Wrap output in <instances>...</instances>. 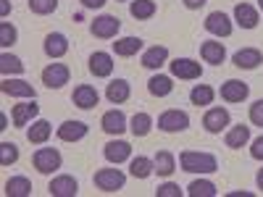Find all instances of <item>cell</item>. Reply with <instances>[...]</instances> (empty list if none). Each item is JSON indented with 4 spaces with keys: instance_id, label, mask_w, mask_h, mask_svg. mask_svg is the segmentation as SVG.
I'll list each match as a JSON object with an SVG mask.
<instances>
[{
    "instance_id": "cell-1",
    "label": "cell",
    "mask_w": 263,
    "mask_h": 197,
    "mask_svg": "<svg viewBox=\"0 0 263 197\" xmlns=\"http://www.w3.org/2000/svg\"><path fill=\"white\" fill-rule=\"evenodd\" d=\"M179 166H182V171H190V173H213V171H218L216 155L200 152V150H184L179 155Z\"/></svg>"
},
{
    "instance_id": "cell-2",
    "label": "cell",
    "mask_w": 263,
    "mask_h": 197,
    "mask_svg": "<svg viewBox=\"0 0 263 197\" xmlns=\"http://www.w3.org/2000/svg\"><path fill=\"white\" fill-rule=\"evenodd\" d=\"M90 32L98 40H116V34L121 32V18L111 16V13H103L90 24Z\"/></svg>"
},
{
    "instance_id": "cell-3",
    "label": "cell",
    "mask_w": 263,
    "mask_h": 197,
    "mask_svg": "<svg viewBox=\"0 0 263 197\" xmlns=\"http://www.w3.org/2000/svg\"><path fill=\"white\" fill-rule=\"evenodd\" d=\"M32 163H34V168L40 171V173H55L58 168H61V163H63V155L55 150V147H40L37 152H34V158H32Z\"/></svg>"
},
{
    "instance_id": "cell-4",
    "label": "cell",
    "mask_w": 263,
    "mask_h": 197,
    "mask_svg": "<svg viewBox=\"0 0 263 197\" xmlns=\"http://www.w3.org/2000/svg\"><path fill=\"white\" fill-rule=\"evenodd\" d=\"M124 184H126V176H124V171H119V168H100V171H95V187L108 192V194L124 189Z\"/></svg>"
},
{
    "instance_id": "cell-5",
    "label": "cell",
    "mask_w": 263,
    "mask_h": 197,
    "mask_svg": "<svg viewBox=\"0 0 263 197\" xmlns=\"http://www.w3.org/2000/svg\"><path fill=\"white\" fill-rule=\"evenodd\" d=\"M190 126V116L179 108H171V111H163L158 116V129L166 131V134H177V131H184Z\"/></svg>"
},
{
    "instance_id": "cell-6",
    "label": "cell",
    "mask_w": 263,
    "mask_h": 197,
    "mask_svg": "<svg viewBox=\"0 0 263 197\" xmlns=\"http://www.w3.org/2000/svg\"><path fill=\"white\" fill-rule=\"evenodd\" d=\"M69 79H71V71L66 63H48L42 69V84L48 90H61L63 84H69Z\"/></svg>"
},
{
    "instance_id": "cell-7",
    "label": "cell",
    "mask_w": 263,
    "mask_h": 197,
    "mask_svg": "<svg viewBox=\"0 0 263 197\" xmlns=\"http://www.w3.org/2000/svg\"><path fill=\"white\" fill-rule=\"evenodd\" d=\"M168 66H171V76H177V79L192 82V79H200L203 76V66L197 63V61H192V58H174Z\"/></svg>"
},
{
    "instance_id": "cell-8",
    "label": "cell",
    "mask_w": 263,
    "mask_h": 197,
    "mask_svg": "<svg viewBox=\"0 0 263 197\" xmlns=\"http://www.w3.org/2000/svg\"><path fill=\"white\" fill-rule=\"evenodd\" d=\"M232 116L227 108H208L205 116H203V129L208 131V134H221V131L229 126Z\"/></svg>"
},
{
    "instance_id": "cell-9",
    "label": "cell",
    "mask_w": 263,
    "mask_h": 197,
    "mask_svg": "<svg viewBox=\"0 0 263 197\" xmlns=\"http://www.w3.org/2000/svg\"><path fill=\"white\" fill-rule=\"evenodd\" d=\"M0 92L3 95H11V97H27V100H34L37 92H34V87L24 79H3L0 82Z\"/></svg>"
},
{
    "instance_id": "cell-10",
    "label": "cell",
    "mask_w": 263,
    "mask_h": 197,
    "mask_svg": "<svg viewBox=\"0 0 263 197\" xmlns=\"http://www.w3.org/2000/svg\"><path fill=\"white\" fill-rule=\"evenodd\" d=\"M248 95H250V87L242 79H227L221 84V100L227 103H242L248 100Z\"/></svg>"
},
{
    "instance_id": "cell-11",
    "label": "cell",
    "mask_w": 263,
    "mask_h": 197,
    "mask_svg": "<svg viewBox=\"0 0 263 197\" xmlns=\"http://www.w3.org/2000/svg\"><path fill=\"white\" fill-rule=\"evenodd\" d=\"M48 192L53 197H77L79 194V182L74 176H69V173H61V176H55L50 182Z\"/></svg>"
},
{
    "instance_id": "cell-12",
    "label": "cell",
    "mask_w": 263,
    "mask_h": 197,
    "mask_svg": "<svg viewBox=\"0 0 263 197\" xmlns=\"http://www.w3.org/2000/svg\"><path fill=\"white\" fill-rule=\"evenodd\" d=\"M114 66H116V63H114V55H111V53L98 50V53L90 55V74L98 76V79L111 76V74H114Z\"/></svg>"
},
{
    "instance_id": "cell-13",
    "label": "cell",
    "mask_w": 263,
    "mask_h": 197,
    "mask_svg": "<svg viewBox=\"0 0 263 197\" xmlns=\"http://www.w3.org/2000/svg\"><path fill=\"white\" fill-rule=\"evenodd\" d=\"M87 131H90V126L84 121H63L55 134H58L61 142H79V140L87 137Z\"/></svg>"
},
{
    "instance_id": "cell-14",
    "label": "cell",
    "mask_w": 263,
    "mask_h": 197,
    "mask_svg": "<svg viewBox=\"0 0 263 197\" xmlns=\"http://www.w3.org/2000/svg\"><path fill=\"white\" fill-rule=\"evenodd\" d=\"M205 29L216 37H229L232 34V18L224 11H213L205 16Z\"/></svg>"
},
{
    "instance_id": "cell-15",
    "label": "cell",
    "mask_w": 263,
    "mask_h": 197,
    "mask_svg": "<svg viewBox=\"0 0 263 197\" xmlns=\"http://www.w3.org/2000/svg\"><path fill=\"white\" fill-rule=\"evenodd\" d=\"M100 126H103L105 134H116V137H119V134H124V131L129 129V126H126V116H124V111H119V108H114V111L103 113Z\"/></svg>"
},
{
    "instance_id": "cell-16",
    "label": "cell",
    "mask_w": 263,
    "mask_h": 197,
    "mask_svg": "<svg viewBox=\"0 0 263 197\" xmlns=\"http://www.w3.org/2000/svg\"><path fill=\"white\" fill-rule=\"evenodd\" d=\"M103 155H105L108 163H116L119 166V163H124V161L132 158V145L124 142V140H114V142H108L103 147Z\"/></svg>"
},
{
    "instance_id": "cell-17",
    "label": "cell",
    "mask_w": 263,
    "mask_h": 197,
    "mask_svg": "<svg viewBox=\"0 0 263 197\" xmlns=\"http://www.w3.org/2000/svg\"><path fill=\"white\" fill-rule=\"evenodd\" d=\"M71 100H74L77 108H82V111H90V108L98 105L100 95H98V90H95L92 84H79L77 90H74V95H71Z\"/></svg>"
},
{
    "instance_id": "cell-18",
    "label": "cell",
    "mask_w": 263,
    "mask_h": 197,
    "mask_svg": "<svg viewBox=\"0 0 263 197\" xmlns=\"http://www.w3.org/2000/svg\"><path fill=\"white\" fill-rule=\"evenodd\" d=\"M232 63L237 66V69L250 71V69H258V66L263 63V53H260L258 48H242V50H237V53H234Z\"/></svg>"
},
{
    "instance_id": "cell-19",
    "label": "cell",
    "mask_w": 263,
    "mask_h": 197,
    "mask_svg": "<svg viewBox=\"0 0 263 197\" xmlns=\"http://www.w3.org/2000/svg\"><path fill=\"white\" fill-rule=\"evenodd\" d=\"M200 55L205 63L211 66H221L227 61V48H224V42H216V40H205L203 45H200Z\"/></svg>"
},
{
    "instance_id": "cell-20",
    "label": "cell",
    "mask_w": 263,
    "mask_h": 197,
    "mask_svg": "<svg viewBox=\"0 0 263 197\" xmlns=\"http://www.w3.org/2000/svg\"><path fill=\"white\" fill-rule=\"evenodd\" d=\"M37 113H40V105H37L34 100L13 105V126H18V129L29 126V121H34V119H37Z\"/></svg>"
},
{
    "instance_id": "cell-21",
    "label": "cell",
    "mask_w": 263,
    "mask_h": 197,
    "mask_svg": "<svg viewBox=\"0 0 263 197\" xmlns=\"http://www.w3.org/2000/svg\"><path fill=\"white\" fill-rule=\"evenodd\" d=\"M234 21H237L242 29H255L258 21H260L258 8H253L250 3H237V6H234Z\"/></svg>"
},
{
    "instance_id": "cell-22",
    "label": "cell",
    "mask_w": 263,
    "mask_h": 197,
    "mask_svg": "<svg viewBox=\"0 0 263 197\" xmlns=\"http://www.w3.org/2000/svg\"><path fill=\"white\" fill-rule=\"evenodd\" d=\"M66 53H69V40H66V34L50 32L45 37V55L48 58H63Z\"/></svg>"
},
{
    "instance_id": "cell-23",
    "label": "cell",
    "mask_w": 263,
    "mask_h": 197,
    "mask_svg": "<svg viewBox=\"0 0 263 197\" xmlns=\"http://www.w3.org/2000/svg\"><path fill=\"white\" fill-rule=\"evenodd\" d=\"M50 134H53V126H50V121H45V119L32 121V126L27 129V140H29L32 145H45V142L50 140Z\"/></svg>"
},
{
    "instance_id": "cell-24",
    "label": "cell",
    "mask_w": 263,
    "mask_h": 197,
    "mask_svg": "<svg viewBox=\"0 0 263 197\" xmlns=\"http://www.w3.org/2000/svg\"><path fill=\"white\" fill-rule=\"evenodd\" d=\"M129 95H132V87H129V82H126V79H114L111 84H108V90H105L108 103H114V105L126 103V100H129Z\"/></svg>"
},
{
    "instance_id": "cell-25",
    "label": "cell",
    "mask_w": 263,
    "mask_h": 197,
    "mask_svg": "<svg viewBox=\"0 0 263 197\" xmlns=\"http://www.w3.org/2000/svg\"><path fill=\"white\" fill-rule=\"evenodd\" d=\"M168 61V48L166 45H153L142 53V66L145 69H161V66Z\"/></svg>"
},
{
    "instance_id": "cell-26",
    "label": "cell",
    "mask_w": 263,
    "mask_h": 197,
    "mask_svg": "<svg viewBox=\"0 0 263 197\" xmlns=\"http://www.w3.org/2000/svg\"><path fill=\"white\" fill-rule=\"evenodd\" d=\"M224 142H227V147H232V150L245 147V145L250 142V126H245V124H237V126H232V129L227 131Z\"/></svg>"
},
{
    "instance_id": "cell-27",
    "label": "cell",
    "mask_w": 263,
    "mask_h": 197,
    "mask_svg": "<svg viewBox=\"0 0 263 197\" xmlns=\"http://www.w3.org/2000/svg\"><path fill=\"white\" fill-rule=\"evenodd\" d=\"M129 173L135 179H150L153 173H156V161H150L145 155H137V158H132L129 163Z\"/></svg>"
},
{
    "instance_id": "cell-28",
    "label": "cell",
    "mask_w": 263,
    "mask_h": 197,
    "mask_svg": "<svg viewBox=\"0 0 263 197\" xmlns=\"http://www.w3.org/2000/svg\"><path fill=\"white\" fill-rule=\"evenodd\" d=\"M142 50V40L140 37H121L114 42V53L119 58H132V55H137Z\"/></svg>"
},
{
    "instance_id": "cell-29",
    "label": "cell",
    "mask_w": 263,
    "mask_h": 197,
    "mask_svg": "<svg viewBox=\"0 0 263 197\" xmlns=\"http://www.w3.org/2000/svg\"><path fill=\"white\" fill-rule=\"evenodd\" d=\"M156 11H158L156 0H132V3H129V13L135 16L137 21L153 18V16H156Z\"/></svg>"
},
{
    "instance_id": "cell-30",
    "label": "cell",
    "mask_w": 263,
    "mask_h": 197,
    "mask_svg": "<svg viewBox=\"0 0 263 197\" xmlns=\"http://www.w3.org/2000/svg\"><path fill=\"white\" fill-rule=\"evenodd\" d=\"M147 92H150L153 97H166V95H171V92H174V82H171V76L156 74V76L147 82Z\"/></svg>"
},
{
    "instance_id": "cell-31",
    "label": "cell",
    "mask_w": 263,
    "mask_h": 197,
    "mask_svg": "<svg viewBox=\"0 0 263 197\" xmlns=\"http://www.w3.org/2000/svg\"><path fill=\"white\" fill-rule=\"evenodd\" d=\"M6 194L8 197H29L32 194V182L27 176H11L6 182Z\"/></svg>"
},
{
    "instance_id": "cell-32",
    "label": "cell",
    "mask_w": 263,
    "mask_h": 197,
    "mask_svg": "<svg viewBox=\"0 0 263 197\" xmlns=\"http://www.w3.org/2000/svg\"><path fill=\"white\" fill-rule=\"evenodd\" d=\"M153 161H156V173L158 176H171V173L177 171V158H174L168 150H161Z\"/></svg>"
},
{
    "instance_id": "cell-33",
    "label": "cell",
    "mask_w": 263,
    "mask_h": 197,
    "mask_svg": "<svg viewBox=\"0 0 263 197\" xmlns=\"http://www.w3.org/2000/svg\"><path fill=\"white\" fill-rule=\"evenodd\" d=\"M150 129H153V119H150V113H135L132 116V121H129V131L135 137H147L150 134Z\"/></svg>"
},
{
    "instance_id": "cell-34",
    "label": "cell",
    "mask_w": 263,
    "mask_h": 197,
    "mask_svg": "<svg viewBox=\"0 0 263 197\" xmlns=\"http://www.w3.org/2000/svg\"><path fill=\"white\" fill-rule=\"evenodd\" d=\"M213 97H216V92H213V87H208V84H195L192 92H190V100L197 108H200V105H211Z\"/></svg>"
},
{
    "instance_id": "cell-35",
    "label": "cell",
    "mask_w": 263,
    "mask_h": 197,
    "mask_svg": "<svg viewBox=\"0 0 263 197\" xmlns=\"http://www.w3.org/2000/svg\"><path fill=\"white\" fill-rule=\"evenodd\" d=\"M187 194L190 197H216V184L208 182V179H195L187 187Z\"/></svg>"
},
{
    "instance_id": "cell-36",
    "label": "cell",
    "mask_w": 263,
    "mask_h": 197,
    "mask_svg": "<svg viewBox=\"0 0 263 197\" xmlns=\"http://www.w3.org/2000/svg\"><path fill=\"white\" fill-rule=\"evenodd\" d=\"M0 71H3V76H13V74H24V63H21V58L11 55V53H3L0 55Z\"/></svg>"
},
{
    "instance_id": "cell-37",
    "label": "cell",
    "mask_w": 263,
    "mask_h": 197,
    "mask_svg": "<svg viewBox=\"0 0 263 197\" xmlns=\"http://www.w3.org/2000/svg\"><path fill=\"white\" fill-rule=\"evenodd\" d=\"M18 161V145L16 142H0V166H13Z\"/></svg>"
},
{
    "instance_id": "cell-38",
    "label": "cell",
    "mask_w": 263,
    "mask_h": 197,
    "mask_svg": "<svg viewBox=\"0 0 263 197\" xmlns=\"http://www.w3.org/2000/svg\"><path fill=\"white\" fill-rule=\"evenodd\" d=\"M58 8V0H29V11L37 16H50Z\"/></svg>"
},
{
    "instance_id": "cell-39",
    "label": "cell",
    "mask_w": 263,
    "mask_h": 197,
    "mask_svg": "<svg viewBox=\"0 0 263 197\" xmlns=\"http://www.w3.org/2000/svg\"><path fill=\"white\" fill-rule=\"evenodd\" d=\"M16 37H18V32H16V27L11 24V21H0V45L11 48L16 42Z\"/></svg>"
},
{
    "instance_id": "cell-40",
    "label": "cell",
    "mask_w": 263,
    "mask_h": 197,
    "mask_svg": "<svg viewBox=\"0 0 263 197\" xmlns=\"http://www.w3.org/2000/svg\"><path fill=\"white\" fill-rule=\"evenodd\" d=\"M156 197H182V187L174 182H166L163 187L156 189Z\"/></svg>"
},
{
    "instance_id": "cell-41",
    "label": "cell",
    "mask_w": 263,
    "mask_h": 197,
    "mask_svg": "<svg viewBox=\"0 0 263 197\" xmlns=\"http://www.w3.org/2000/svg\"><path fill=\"white\" fill-rule=\"evenodd\" d=\"M250 124L253 126H263V97L250 105Z\"/></svg>"
},
{
    "instance_id": "cell-42",
    "label": "cell",
    "mask_w": 263,
    "mask_h": 197,
    "mask_svg": "<svg viewBox=\"0 0 263 197\" xmlns=\"http://www.w3.org/2000/svg\"><path fill=\"white\" fill-rule=\"evenodd\" d=\"M250 155H253L255 161H263V134L253 140V145H250Z\"/></svg>"
},
{
    "instance_id": "cell-43",
    "label": "cell",
    "mask_w": 263,
    "mask_h": 197,
    "mask_svg": "<svg viewBox=\"0 0 263 197\" xmlns=\"http://www.w3.org/2000/svg\"><path fill=\"white\" fill-rule=\"evenodd\" d=\"M79 3L84 6V8H90V11H95V8H103L108 0H79Z\"/></svg>"
},
{
    "instance_id": "cell-44",
    "label": "cell",
    "mask_w": 263,
    "mask_h": 197,
    "mask_svg": "<svg viewBox=\"0 0 263 197\" xmlns=\"http://www.w3.org/2000/svg\"><path fill=\"white\" fill-rule=\"evenodd\" d=\"M184 3V8H190V11H197V8H203L208 0H182Z\"/></svg>"
},
{
    "instance_id": "cell-45",
    "label": "cell",
    "mask_w": 263,
    "mask_h": 197,
    "mask_svg": "<svg viewBox=\"0 0 263 197\" xmlns=\"http://www.w3.org/2000/svg\"><path fill=\"white\" fill-rule=\"evenodd\" d=\"M0 13H3V16L11 13V3H8V0H0Z\"/></svg>"
},
{
    "instance_id": "cell-46",
    "label": "cell",
    "mask_w": 263,
    "mask_h": 197,
    "mask_svg": "<svg viewBox=\"0 0 263 197\" xmlns=\"http://www.w3.org/2000/svg\"><path fill=\"white\" fill-rule=\"evenodd\" d=\"M0 129H8V116L0 113Z\"/></svg>"
},
{
    "instance_id": "cell-47",
    "label": "cell",
    "mask_w": 263,
    "mask_h": 197,
    "mask_svg": "<svg viewBox=\"0 0 263 197\" xmlns=\"http://www.w3.org/2000/svg\"><path fill=\"white\" fill-rule=\"evenodd\" d=\"M229 197H253V192H232Z\"/></svg>"
},
{
    "instance_id": "cell-48",
    "label": "cell",
    "mask_w": 263,
    "mask_h": 197,
    "mask_svg": "<svg viewBox=\"0 0 263 197\" xmlns=\"http://www.w3.org/2000/svg\"><path fill=\"white\" fill-rule=\"evenodd\" d=\"M255 182H258V189H263V168L258 171V176H255Z\"/></svg>"
},
{
    "instance_id": "cell-49",
    "label": "cell",
    "mask_w": 263,
    "mask_h": 197,
    "mask_svg": "<svg viewBox=\"0 0 263 197\" xmlns=\"http://www.w3.org/2000/svg\"><path fill=\"white\" fill-rule=\"evenodd\" d=\"M258 8H260V11H263V0H258Z\"/></svg>"
}]
</instances>
